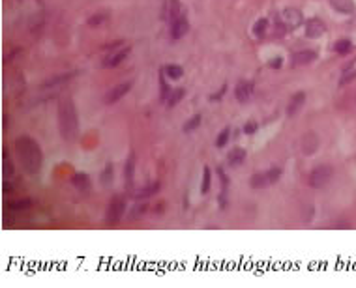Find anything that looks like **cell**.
<instances>
[{
  "label": "cell",
  "mask_w": 356,
  "mask_h": 288,
  "mask_svg": "<svg viewBox=\"0 0 356 288\" xmlns=\"http://www.w3.org/2000/svg\"><path fill=\"white\" fill-rule=\"evenodd\" d=\"M15 152L21 159V165L25 172L28 174H38L42 171L43 165V154L42 148L36 140L28 137V135H21L15 139Z\"/></svg>",
  "instance_id": "6da1fadb"
},
{
  "label": "cell",
  "mask_w": 356,
  "mask_h": 288,
  "mask_svg": "<svg viewBox=\"0 0 356 288\" xmlns=\"http://www.w3.org/2000/svg\"><path fill=\"white\" fill-rule=\"evenodd\" d=\"M58 128L64 140H75L79 137V116L75 103L70 97H64L58 103Z\"/></svg>",
  "instance_id": "7a4b0ae2"
},
{
  "label": "cell",
  "mask_w": 356,
  "mask_h": 288,
  "mask_svg": "<svg viewBox=\"0 0 356 288\" xmlns=\"http://www.w3.org/2000/svg\"><path fill=\"white\" fill-rule=\"evenodd\" d=\"M332 176H334V169L330 165H319L309 172V185L313 189H321L332 180Z\"/></svg>",
  "instance_id": "3957f363"
},
{
  "label": "cell",
  "mask_w": 356,
  "mask_h": 288,
  "mask_svg": "<svg viewBox=\"0 0 356 288\" xmlns=\"http://www.w3.org/2000/svg\"><path fill=\"white\" fill-rule=\"evenodd\" d=\"M126 212V202H124V199H120V197H116L113 199L109 206H107V212H105V221L109 226H113L116 224L120 219H122V215Z\"/></svg>",
  "instance_id": "277c9868"
},
{
  "label": "cell",
  "mask_w": 356,
  "mask_h": 288,
  "mask_svg": "<svg viewBox=\"0 0 356 288\" xmlns=\"http://www.w3.org/2000/svg\"><path fill=\"white\" fill-rule=\"evenodd\" d=\"M280 21L287 30H294L304 22V17H302V11L296 8H285L280 13Z\"/></svg>",
  "instance_id": "5b68a950"
},
{
  "label": "cell",
  "mask_w": 356,
  "mask_h": 288,
  "mask_svg": "<svg viewBox=\"0 0 356 288\" xmlns=\"http://www.w3.org/2000/svg\"><path fill=\"white\" fill-rule=\"evenodd\" d=\"M131 86H133L131 81H124V83L116 85L115 88H111V90L107 92V96H105V103H109V105H111V103H116L118 99H122V97L131 90Z\"/></svg>",
  "instance_id": "8992f818"
},
{
  "label": "cell",
  "mask_w": 356,
  "mask_h": 288,
  "mask_svg": "<svg viewBox=\"0 0 356 288\" xmlns=\"http://www.w3.org/2000/svg\"><path fill=\"white\" fill-rule=\"evenodd\" d=\"M127 54H129V47H124V49H120V51L109 53L103 60V67H116V66H120L124 60H126Z\"/></svg>",
  "instance_id": "52a82bcc"
},
{
  "label": "cell",
  "mask_w": 356,
  "mask_h": 288,
  "mask_svg": "<svg viewBox=\"0 0 356 288\" xmlns=\"http://www.w3.org/2000/svg\"><path fill=\"white\" fill-rule=\"evenodd\" d=\"M325 30H326V26H325V22L321 21L319 17H313V19H309V21L305 22V36L307 38H321L323 34H325Z\"/></svg>",
  "instance_id": "ba28073f"
},
{
  "label": "cell",
  "mask_w": 356,
  "mask_h": 288,
  "mask_svg": "<svg viewBox=\"0 0 356 288\" xmlns=\"http://www.w3.org/2000/svg\"><path fill=\"white\" fill-rule=\"evenodd\" d=\"M188 30H189V22L184 15H180V17H177L175 21L171 22V36H173L175 40H180Z\"/></svg>",
  "instance_id": "9c48e42d"
},
{
  "label": "cell",
  "mask_w": 356,
  "mask_h": 288,
  "mask_svg": "<svg viewBox=\"0 0 356 288\" xmlns=\"http://www.w3.org/2000/svg\"><path fill=\"white\" fill-rule=\"evenodd\" d=\"M317 148H319V137L315 135L313 131L304 133V137H302V152L305 155H311V154L317 152Z\"/></svg>",
  "instance_id": "30bf717a"
},
{
  "label": "cell",
  "mask_w": 356,
  "mask_h": 288,
  "mask_svg": "<svg viewBox=\"0 0 356 288\" xmlns=\"http://www.w3.org/2000/svg\"><path fill=\"white\" fill-rule=\"evenodd\" d=\"M253 94V83L252 81H240L238 86H236V99L240 103H248L252 99Z\"/></svg>",
  "instance_id": "8fae6325"
},
{
  "label": "cell",
  "mask_w": 356,
  "mask_h": 288,
  "mask_svg": "<svg viewBox=\"0 0 356 288\" xmlns=\"http://www.w3.org/2000/svg\"><path fill=\"white\" fill-rule=\"evenodd\" d=\"M304 103H305V94H304V92H296V94H293L291 101H289V105H287V114H289V116L298 114Z\"/></svg>",
  "instance_id": "7c38bea8"
},
{
  "label": "cell",
  "mask_w": 356,
  "mask_h": 288,
  "mask_svg": "<svg viewBox=\"0 0 356 288\" xmlns=\"http://www.w3.org/2000/svg\"><path fill=\"white\" fill-rule=\"evenodd\" d=\"M315 58H317V53H315V51H311V49L298 51V53H294V56H293V66L309 64V62H313Z\"/></svg>",
  "instance_id": "4fadbf2b"
},
{
  "label": "cell",
  "mask_w": 356,
  "mask_h": 288,
  "mask_svg": "<svg viewBox=\"0 0 356 288\" xmlns=\"http://www.w3.org/2000/svg\"><path fill=\"white\" fill-rule=\"evenodd\" d=\"M75 75H77V71H70V73L56 75V77H52V79H49V81H45V83H43V88H52V86H58V85H64V83H70Z\"/></svg>",
  "instance_id": "5bb4252c"
},
{
  "label": "cell",
  "mask_w": 356,
  "mask_h": 288,
  "mask_svg": "<svg viewBox=\"0 0 356 288\" xmlns=\"http://www.w3.org/2000/svg\"><path fill=\"white\" fill-rule=\"evenodd\" d=\"M72 183H74L79 191H88V187H90V178H88V174H84V172H77V174H74V178H72Z\"/></svg>",
  "instance_id": "9a60e30c"
},
{
  "label": "cell",
  "mask_w": 356,
  "mask_h": 288,
  "mask_svg": "<svg viewBox=\"0 0 356 288\" xmlns=\"http://www.w3.org/2000/svg\"><path fill=\"white\" fill-rule=\"evenodd\" d=\"M244 159H246V150H244V148L230 150L229 155H227V161H229V165H232V167H238V165H242V163H244Z\"/></svg>",
  "instance_id": "2e32d148"
},
{
  "label": "cell",
  "mask_w": 356,
  "mask_h": 288,
  "mask_svg": "<svg viewBox=\"0 0 356 288\" xmlns=\"http://www.w3.org/2000/svg\"><path fill=\"white\" fill-rule=\"evenodd\" d=\"M330 4H332L339 13H353V11L356 10L353 0H330Z\"/></svg>",
  "instance_id": "e0dca14e"
},
{
  "label": "cell",
  "mask_w": 356,
  "mask_h": 288,
  "mask_svg": "<svg viewBox=\"0 0 356 288\" xmlns=\"http://www.w3.org/2000/svg\"><path fill=\"white\" fill-rule=\"evenodd\" d=\"M250 183H252V187H255V189H262V187H266L270 183V180H268V174L266 172H255L252 176V180H250Z\"/></svg>",
  "instance_id": "ac0fdd59"
},
{
  "label": "cell",
  "mask_w": 356,
  "mask_h": 288,
  "mask_svg": "<svg viewBox=\"0 0 356 288\" xmlns=\"http://www.w3.org/2000/svg\"><path fill=\"white\" fill-rule=\"evenodd\" d=\"M133 169H135V155L131 154L129 159L126 161V169H124V178H126V187L133 185Z\"/></svg>",
  "instance_id": "d6986e66"
},
{
  "label": "cell",
  "mask_w": 356,
  "mask_h": 288,
  "mask_svg": "<svg viewBox=\"0 0 356 288\" xmlns=\"http://www.w3.org/2000/svg\"><path fill=\"white\" fill-rule=\"evenodd\" d=\"M161 189V183L159 181H152L150 185H147V187H143L141 191L137 193V199H148V197H152V195H156L157 191Z\"/></svg>",
  "instance_id": "ffe728a7"
},
{
  "label": "cell",
  "mask_w": 356,
  "mask_h": 288,
  "mask_svg": "<svg viewBox=\"0 0 356 288\" xmlns=\"http://www.w3.org/2000/svg\"><path fill=\"white\" fill-rule=\"evenodd\" d=\"M107 19H109V11L107 10L98 11V13H94V15L88 19V24H90V26H100V24H103Z\"/></svg>",
  "instance_id": "44dd1931"
},
{
  "label": "cell",
  "mask_w": 356,
  "mask_h": 288,
  "mask_svg": "<svg viewBox=\"0 0 356 288\" xmlns=\"http://www.w3.org/2000/svg\"><path fill=\"white\" fill-rule=\"evenodd\" d=\"M210 185H212V172H210L208 167H204V171H203V181H201V193L206 195L210 191Z\"/></svg>",
  "instance_id": "7402d4cb"
},
{
  "label": "cell",
  "mask_w": 356,
  "mask_h": 288,
  "mask_svg": "<svg viewBox=\"0 0 356 288\" xmlns=\"http://www.w3.org/2000/svg\"><path fill=\"white\" fill-rule=\"evenodd\" d=\"M163 73L167 75L169 79H180V77H182V73H184V69H182V67H180L178 64H169V66H165Z\"/></svg>",
  "instance_id": "603a6c76"
},
{
  "label": "cell",
  "mask_w": 356,
  "mask_h": 288,
  "mask_svg": "<svg viewBox=\"0 0 356 288\" xmlns=\"http://www.w3.org/2000/svg\"><path fill=\"white\" fill-rule=\"evenodd\" d=\"M184 94H186V92H184V88H177L175 92H171V96H169V99H167V107L173 109L175 105H178V103H180V99L184 97Z\"/></svg>",
  "instance_id": "cb8c5ba5"
},
{
  "label": "cell",
  "mask_w": 356,
  "mask_h": 288,
  "mask_svg": "<svg viewBox=\"0 0 356 288\" xmlns=\"http://www.w3.org/2000/svg\"><path fill=\"white\" fill-rule=\"evenodd\" d=\"M201 120H203V116H201V114H195V116H191L188 120V122L184 124V131H186V133H189V131L197 129L201 126Z\"/></svg>",
  "instance_id": "d4e9b609"
},
{
  "label": "cell",
  "mask_w": 356,
  "mask_h": 288,
  "mask_svg": "<svg viewBox=\"0 0 356 288\" xmlns=\"http://www.w3.org/2000/svg\"><path fill=\"white\" fill-rule=\"evenodd\" d=\"M266 28H268V21L266 19H259V21L255 22V26H253V34L257 38H262L264 32H266Z\"/></svg>",
  "instance_id": "484cf974"
},
{
  "label": "cell",
  "mask_w": 356,
  "mask_h": 288,
  "mask_svg": "<svg viewBox=\"0 0 356 288\" xmlns=\"http://www.w3.org/2000/svg\"><path fill=\"white\" fill-rule=\"evenodd\" d=\"M351 49H353V43L349 42V40H339V42L335 43V53L347 54L351 53Z\"/></svg>",
  "instance_id": "4316f807"
},
{
  "label": "cell",
  "mask_w": 356,
  "mask_h": 288,
  "mask_svg": "<svg viewBox=\"0 0 356 288\" xmlns=\"http://www.w3.org/2000/svg\"><path fill=\"white\" fill-rule=\"evenodd\" d=\"M147 210H148L147 202H135V206H133V210H131L129 217H131V219H139V215H143Z\"/></svg>",
  "instance_id": "83f0119b"
},
{
  "label": "cell",
  "mask_w": 356,
  "mask_h": 288,
  "mask_svg": "<svg viewBox=\"0 0 356 288\" xmlns=\"http://www.w3.org/2000/svg\"><path fill=\"white\" fill-rule=\"evenodd\" d=\"M229 137H230V129L225 128L220 135H218V139H216V146H218V148H223V146L229 142Z\"/></svg>",
  "instance_id": "f1b7e54d"
},
{
  "label": "cell",
  "mask_w": 356,
  "mask_h": 288,
  "mask_svg": "<svg viewBox=\"0 0 356 288\" xmlns=\"http://www.w3.org/2000/svg\"><path fill=\"white\" fill-rule=\"evenodd\" d=\"M353 79H356V69H349V67H345L339 83H341V85H347V83H351Z\"/></svg>",
  "instance_id": "f546056e"
},
{
  "label": "cell",
  "mask_w": 356,
  "mask_h": 288,
  "mask_svg": "<svg viewBox=\"0 0 356 288\" xmlns=\"http://www.w3.org/2000/svg\"><path fill=\"white\" fill-rule=\"evenodd\" d=\"M159 86H161V99H165V101H167L169 96H171V90H169L167 83H165V77H163V73H159Z\"/></svg>",
  "instance_id": "4dcf8cb0"
},
{
  "label": "cell",
  "mask_w": 356,
  "mask_h": 288,
  "mask_svg": "<svg viewBox=\"0 0 356 288\" xmlns=\"http://www.w3.org/2000/svg\"><path fill=\"white\" fill-rule=\"evenodd\" d=\"M2 163H4V176H13V163H11V159H8V154L6 152H4Z\"/></svg>",
  "instance_id": "1f68e13d"
},
{
  "label": "cell",
  "mask_w": 356,
  "mask_h": 288,
  "mask_svg": "<svg viewBox=\"0 0 356 288\" xmlns=\"http://www.w3.org/2000/svg\"><path fill=\"white\" fill-rule=\"evenodd\" d=\"M26 208H30V200H28V199H25V200H15V202L10 204V210H26Z\"/></svg>",
  "instance_id": "d6a6232c"
},
{
  "label": "cell",
  "mask_w": 356,
  "mask_h": 288,
  "mask_svg": "<svg viewBox=\"0 0 356 288\" xmlns=\"http://www.w3.org/2000/svg\"><path fill=\"white\" fill-rule=\"evenodd\" d=\"M177 17H180V2L178 0H171V22Z\"/></svg>",
  "instance_id": "836d02e7"
},
{
  "label": "cell",
  "mask_w": 356,
  "mask_h": 288,
  "mask_svg": "<svg viewBox=\"0 0 356 288\" xmlns=\"http://www.w3.org/2000/svg\"><path fill=\"white\" fill-rule=\"evenodd\" d=\"M266 174H268V180H270V183H276V181L281 178V169H278V167H272V169L266 172Z\"/></svg>",
  "instance_id": "e575fe53"
},
{
  "label": "cell",
  "mask_w": 356,
  "mask_h": 288,
  "mask_svg": "<svg viewBox=\"0 0 356 288\" xmlns=\"http://www.w3.org/2000/svg\"><path fill=\"white\" fill-rule=\"evenodd\" d=\"M257 129H259L257 122H246V126H244V133H246V135H253Z\"/></svg>",
  "instance_id": "d590c367"
},
{
  "label": "cell",
  "mask_w": 356,
  "mask_h": 288,
  "mask_svg": "<svg viewBox=\"0 0 356 288\" xmlns=\"http://www.w3.org/2000/svg\"><path fill=\"white\" fill-rule=\"evenodd\" d=\"M111 174H113V165H107L103 171V176H102V181H103V183H109V181H111Z\"/></svg>",
  "instance_id": "8d00e7d4"
},
{
  "label": "cell",
  "mask_w": 356,
  "mask_h": 288,
  "mask_svg": "<svg viewBox=\"0 0 356 288\" xmlns=\"http://www.w3.org/2000/svg\"><path fill=\"white\" fill-rule=\"evenodd\" d=\"M281 64H283V60L281 58H272V60H270V67H272V69H280V67H281Z\"/></svg>",
  "instance_id": "74e56055"
},
{
  "label": "cell",
  "mask_w": 356,
  "mask_h": 288,
  "mask_svg": "<svg viewBox=\"0 0 356 288\" xmlns=\"http://www.w3.org/2000/svg\"><path fill=\"white\" fill-rule=\"evenodd\" d=\"M332 226H334V228H351V224L345 223V221H337V223H334Z\"/></svg>",
  "instance_id": "f35d334b"
},
{
  "label": "cell",
  "mask_w": 356,
  "mask_h": 288,
  "mask_svg": "<svg viewBox=\"0 0 356 288\" xmlns=\"http://www.w3.org/2000/svg\"><path fill=\"white\" fill-rule=\"evenodd\" d=\"M225 88H227V86H223V88H221L220 94H214V96L210 97V99H212V101H218V99H221V96H223V92H225Z\"/></svg>",
  "instance_id": "ab89813d"
}]
</instances>
